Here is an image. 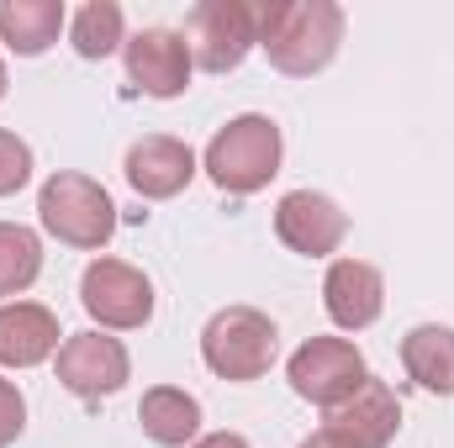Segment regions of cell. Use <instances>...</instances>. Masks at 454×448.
Here are the masks:
<instances>
[{"label":"cell","mask_w":454,"mask_h":448,"mask_svg":"<svg viewBox=\"0 0 454 448\" xmlns=\"http://www.w3.org/2000/svg\"><path fill=\"white\" fill-rule=\"evenodd\" d=\"M280 158H286L280 127L270 116L248 112V116H232L223 132L207 143L201 169L212 174V185L227 190V196H254V190H264L280 174Z\"/></svg>","instance_id":"cell-2"},{"label":"cell","mask_w":454,"mask_h":448,"mask_svg":"<svg viewBox=\"0 0 454 448\" xmlns=\"http://www.w3.org/2000/svg\"><path fill=\"white\" fill-rule=\"evenodd\" d=\"M27 180H32V148L0 127V196H16Z\"/></svg>","instance_id":"cell-20"},{"label":"cell","mask_w":454,"mask_h":448,"mask_svg":"<svg viewBox=\"0 0 454 448\" xmlns=\"http://www.w3.org/2000/svg\"><path fill=\"white\" fill-rule=\"evenodd\" d=\"M185 32H191V58L207 74H227L259 48V5L254 0H201Z\"/></svg>","instance_id":"cell-6"},{"label":"cell","mask_w":454,"mask_h":448,"mask_svg":"<svg viewBox=\"0 0 454 448\" xmlns=\"http://www.w3.org/2000/svg\"><path fill=\"white\" fill-rule=\"evenodd\" d=\"M275 348H280V333L275 322L259 312V306H227L207 322L201 333V359L217 380H232V385H248V380H264L270 364H275Z\"/></svg>","instance_id":"cell-4"},{"label":"cell","mask_w":454,"mask_h":448,"mask_svg":"<svg viewBox=\"0 0 454 448\" xmlns=\"http://www.w3.org/2000/svg\"><path fill=\"white\" fill-rule=\"evenodd\" d=\"M127 185L143 196V201H169L180 196L191 180H196V153L180 143V137H164V132H148L127 148V164H121Z\"/></svg>","instance_id":"cell-11"},{"label":"cell","mask_w":454,"mask_h":448,"mask_svg":"<svg viewBox=\"0 0 454 448\" xmlns=\"http://www.w3.org/2000/svg\"><path fill=\"white\" fill-rule=\"evenodd\" d=\"M121 58H127V80L153 101H175L191 90L196 58H191L185 32H175V27H143L137 37H127Z\"/></svg>","instance_id":"cell-8"},{"label":"cell","mask_w":454,"mask_h":448,"mask_svg":"<svg viewBox=\"0 0 454 448\" xmlns=\"http://www.w3.org/2000/svg\"><path fill=\"white\" fill-rule=\"evenodd\" d=\"M0 101H5V64H0Z\"/></svg>","instance_id":"cell-24"},{"label":"cell","mask_w":454,"mask_h":448,"mask_svg":"<svg viewBox=\"0 0 454 448\" xmlns=\"http://www.w3.org/2000/svg\"><path fill=\"white\" fill-rule=\"evenodd\" d=\"M137 422L159 448H191L201 433V401L180 385H153L137 401Z\"/></svg>","instance_id":"cell-15"},{"label":"cell","mask_w":454,"mask_h":448,"mask_svg":"<svg viewBox=\"0 0 454 448\" xmlns=\"http://www.w3.org/2000/svg\"><path fill=\"white\" fill-rule=\"evenodd\" d=\"M343 5L333 0H264L259 5V48L291 80H312L339 58Z\"/></svg>","instance_id":"cell-1"},{"label":"cell","mask_w":454,"mask_h":448,"mask_svg":"<svg viewBox=\"0 0 454 448\" xmlns=\"http://www.w3.org/2000/svg\"><path fill=\"white\" fill-rule=\"evenodd\" d=\"M301 448H354V444H348V438H339V433H328V428H323V433H312V438H301Z\"/></svg>","instance_id":"cell-23"},{"label":"cell","mask_w":454,"mask_h":448,"mask_svg":"<svg viewBox=\"0 0 454 448\" xmlns=\"http://www.w3.org/2000/svg\"><path fill=\"white\" fill-rule=\"evenodd\" d=\"M43 274V237L21 222H0V301L32 290Z\"/></svg>","instance_id":"cell-18"},{"label":"cell","mask_w":454,"mask_h":448,"mask_svg":"<svg viewBox=\"0 0 454 448\" xmlns=\"http://www.w3.org/2000/svg\"><path fill=\"white\" fill-rule=\"evenodd\" d=\"M402 428V401L386 380H364L343 406L328 412V433L348 438L354 448H386Z\"/></svg>","instance_id":"cell-13"},{"label":"cell","mask_w":454,"mask_h":448,"mask_svg":"<svg viewBox=\"0 0 454 448\" xmlns=\"http://www.w3.org/2000/svg\"><path fill=\"white\" fill-rule=\"evenodd\" d=\"M191 448H248L243 433H207V438H196Z\"/></svg>","instance_id":"cell-22"},{"label":"cell","mask_w":454,"mask_h":448,"mask_svg":"<svg viewBox=\"0 0 454 448\" xmlns=\"http://www.w3.org/2000/svg\"><path fill=\"white\" fill-rule=\"evenodd\" d=\"M275 237L291 253H301V259H328V253H339V243L348 237V217H343L339 201L323 196V190H291L275 206Z\"/></svg>","instance_id":"cell-10"},{"label":"cell","mask_w":454,"mask_h":448,"mask_svg":"<svg viewBox=\"0 0 454 448\" xmlns=\"http://www.w3.org/2000/svg\"><path fill=\"white\" fill-rule=\"evenodd\" d=\"M127 380H132V359H127L121 337L69 333L59 343V385L64 390H74L85 401H101V396H116Z\"/></svg>","instance_id":"cell-9"},{"label":"cell","mask_w":454,"mask_h":448,"mask_svg":"<svg viewBox=\"0 0 454 448\" xmlns=\"http://www.w3.org/2000/svg\"><path fill=\"white\" fill-rule=\"evenodd\" d=\"M69 42L80 58H106L116 48H127V21H121V5L116 0H90L74 11L69 21Z\"/></svg>","instance_id":"cell-19"},{"label":"cell","mask_w":454,"mask_h":448,"mask_svg":"<svg viewBox=\"0 0 454 448\" xmlns=\"http://www.w3.org/2000/svg\"><path fill=\"white\" fill-rule=\"evenodd\" d=\"M80 306H85L101 328L132 333V328H143V322L153 317V285H148L143 269H132V264H121V259H96V264L85 269V280H80Z\"/></svg>","instance_id":"cell-7"},{"label":"cell","mask_w":454,"mask_h":448,"mask_svg":"<svg viewBox=\"0 0 454 448\" xmlns=\"http://www.w3.org/2000/svg\"><path fill=\"white\" fill-rule=\"evenodd\" d=\"M402 364L423 390L454 396V328H439V322L412 328L402 337Z\"/></svg>","instance_id":"cell-17"},{"label":"cell","mask_w":454,"mask_h":448,"mask_svg":"<svg viewBox=\"0 0 454 448\" xmlns=\"http://www.w3.org/2000/svg\"><path fill=\"white\" fill-rule=\"evenodd\" d=\"M323 306L343 333H364L380 312H386V280L375 264L364 259H333L328 280H323Z\"/></svg>","instance_id":"cell-12"},{"label":"cell","mask_w":454,"mask_h":448,"mask_svg":"<svg viewBox=\"0 0 454 448\" xmlns=\"http://www.w3.org/2000/svg\"><path fill=\"white\" fill-rule=\"evenodd\" d=\"M59 317L37 301H5L0 306V364L5 369H32L59 353Z\"/></svg>","instance_id":"cell-14"},{"label":"cell","mask_w":454,"mask_h":448,"mask_svg":"<svg viewBox=\"0 0 454 448\" xmlns=\"http://www.w3.org/2000/svg\"><path fill=\"white\" fill-rule=\"evenodd\" d=\"M64 32V0H0V42L21 58H37Z\"/></svg>","instance_id":"cell-16"},{"label":"cell","mask_w":454,"mask_h":448,"mask_svg":"<svg viewBox=\"0 0 454 448\" xmlns=\"http://www.w3.org/2000/svg\"><path fill=\"white\" fill-rule=\"evenodd\" d=\"M21 428H27V401H21V390L11 380H0V448L16 444Z\"/></svg>","instance_id":"cell-21"},{"label":"cell","mask_w":454,"mask_h":448,"mask_svg":"<svg viewBox=\"0 0 454 448\" xmlns=\"http://www.w3.org/2000/svg\"><path fill=\"white\" fill-rule=\"evenodd\" d=\"M286 380H291V390H296L301 401L333 412V406H343V401L370 380V369H364V353H359L348 337H307V343L291 353Z\"/></svg>","instance_id":"cell-5"},{"label":"cell","mask_w":454,"mask_h":448,"mask_svg":"<svg viewBox=\"0 0 454 448\" xmlns=\"http://www.w3.org/2000/svg\"><path fill=\"white\" fill-rule=\"evenodd\" d=\"M37 217H43V227H48L59 243L85 248V253H101L116 232V201L106 196L101 180L74 174V169H59V174L43 180V190H37Z\"/></svg>","instance_id":"cell-3"}]
</instances>
